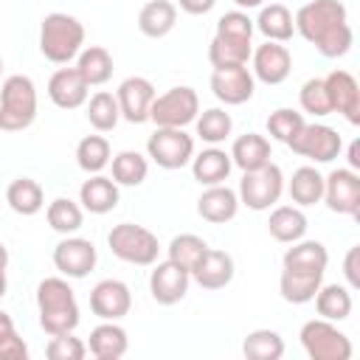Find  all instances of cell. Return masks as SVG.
Here are the masks:
<instances>
[{"label":"cell","instance_id":"cell-1","mask_svg":"<svg viewBox=\"0 0 360 360\" xmlns=\"http://www.w3.org/2000/svg\"><path fill=\"white\" fill-rule=\"evenodd\" d=\"M295 31L315 45V51L326 59L346 56L354 34L349 25V11L340 0H309L295 11Z\"/></svg>","mask_w":360,"mask_h":360},{"label":"cell","instance_id":"cell-2","mask_svg":"<svg viewBox=\"0 0 360 360\" xmlns=\"http://www.w3.org/2000/svg\"><path fill=\"white\" fill-rule=\"evenodd\" d=\"M37 312L45 335H65L79 326V304L65 276H48L39 281Z\"/></svg>","mask_w":360,"mask_h":360},{"label":"cell","instance_id":"cell-3","mask_svg":"<svg viewBox=\"0 0 360 360\" xmlns=\"http://www.w3.org/2000/svg\"><path fill=\"white\" fill-rule=\"evenodd\" d=\"M84 45V25L65 11H51L39 25V51L53 65H68Z\"/></svg>","mask_w":360,"mask_h":360},{"label":"cell","instance_id":"cell-4","mask_svg":"<svg viewBox=\"0 0 360 360\" xmlns=\"http://www.w3.org/2000/svg\"><path fill=\"white\" fill-rule=\"evenodd\" d=\"M37 118V84L31 76L14 73L0 84V129L22 132Z\"/></svg>","mask_w":360,"mask_h":360},{"label":"cell","instance_id":"cell-5","mask_svg":"<svg viewBox=\"0 0 360 360\" xmlns=\"http://www.w3.org/2000/svg\"><path fill=\"white\" fill-rule=\"evenodd\" d=\"M107 245L115 259H121L127 264H138V267H152L160 253L158 236L149 228L135 225V222L112 225V231L107 233Z\"/></svg>","mask_w":360,"mask_h":360},{"label":"cell","instance_id":"cell-6","mask_svg":"<svg viewBox=\"0 0 360 360\" xmlns=\"http://www.w3.org/2000/svg\"><path fill=\"white\" fill-rule=\"evenodd\" d=\"M236 194H239V205H248L250 211H270L284 194V172H281V166H276L270 160L262 169L242 172Z\"/></svg>","mask_w":360,"mask_h":360},{"label":"cell","instance_id":"cell-7","mask_svg":"<svg viewBox=\"0 0 360 360\" xmlns=\"http://www.w3.org/2000/svg\"><path fill=\"white\" fill-rule=\"evenodd\" d=\"M298 338L309 360H349L352 357V340L335 326V321L312 318L301 326Z\"/></svg>","mask_w":360,"mask_h":360},{"label":"cell","instance_id":"cell-8","mask_svg":"<svg viewBox=\"0 0 360 360\" xmlns=\"http://www.w3.org/2000/svg\"><path fill=\"white\" fill-rule=\"evenodd\" d=\"M197 112H200L197 90L188 84H180V87H169L166 93L155 96V101L149 107V121H155V127L186 129L188 124H194Z\"/></svg>","mask_w":360,"mask_h":360},{"label":"cell","instance_id":"cell-9","mask_svg":"<svg viewBox=\"0 0 360 360\" xmlns=\"http://www.w3.org/2000/svg\"><path fill=\"white\" fill-rule=\"evenodd\" d=\"M146 155L160 169H169V172L183 169L194 158V138L177 127H158L146 141Z\"/></svg>","mask_w":360,"mask_h":360},{"label":"cell","instance_id":"cell-10","mask_svg":"<svg viewBox=\"0 0 360 360\" xmlns=\"http://www.w3.org/2000/svg\"><path fill=\"white\" fill-rule=\"evenodd\" d=\"M287 146L295 155L309 158L315 163H332L340 155V149H343V138L329 124H304L298 129V135Z\"/></svg>","mask_w":360,"mask_h":360},{"label":"cell","instance_id":"cell-11","mask_svg":"<svg viewBox=\"0 0 360 360\" xmlns=\"http://www.w3.org/2000/svg\"><path fill=\"white\" fill-rule=\"evenodd\" d=\"M323 202L329 211L360 219V174L354 169H335L323 177Z\"/></svg>","mask_w":360,"mask_h":360},{"label":"cell","instance_id":"cell-12","mask_svg":"<svg viewBox=\"0 0 360 360\" xmlns=\"http://www.w3.org/2000/svg\"><path fill=\"white\" fill-rule=\"evenodd\" d=\"M98 262L96 245L84 236H65L62 242H56L53 248V267L65 276V278H84L93 273Z\"/></svg>","mask_w":360,"mask_h":360},{"label":"cell","instance_id":"cell-13","mask_svg":"<svg viewBox=\"0 0 360 360\" xmlns=\"http://www.w3.org/2000/svg\"><path fill=\"white\" fill-rule=\"evenodd\" d=\"M256 79L248 65H231V68H214L211 73V93L225 107H239L253 98Z\"/></svg>","mask_w":360,"mask_h":360},{"label":"cell","instance_id":"cell-14","mask_svg":"<svg viewBox=\"0 0 360 360\" xmlns=\"http://www.w3.org/2000/svg\"><path fill=\"white\" fill-rule=\"evenodd\" d=\"M188 284H191V273L180 264H174L172 259L166 262H155L152 264V273H149V292L158 304L163 307H172L177 301L186 298L188 292Z\"/></svg>","mask_w":360,"mask_h":360},{"label":"cell","instance_id":"cell-15","mask_svg":"<svg viewBox=\"0 0 360 360\" xmlns=\"http://www.w3.org/2000/svg\"><path fill=\"white\" fill-rule=\"evenodd\" d=\"M250 73L262 84H281L292 73V53L284 42H264L250 53Z\"/></svg>","mask_w":360,"mask_h":360},{"label":"cell","instance_id":"cell-16","mask_svg":"<svg viewBox=\"0 0 360 360\" xmlns=\"http://www.w3.org/2000/svg\"><path fill=\"white\" fill-rule=\"evenodd\" d=\"M155 96H158V90L146 76H127L115 90L121 118L129 121V124L149 121V107H152Z\"/></svg>","mask_w":360,"mask_h":360},{"label":"cell","instance_id":"cell-17","mask_svg":"<svg viewBox=\"0 0 360 360\" xmlns=\"http://www.w3.org/2000/svg\"><path fill=\"white\" fill-rule=\"evenodd\" d=\"M323 82H326L332 112H340L352 127H357L360 124V84H357V79L349 70L335 68L329 76H323Z\"/></svg>","mask_w":360,"mask_h":360},{"label":"cell","instance_id":"cell-18","mask_svg":"<svg viewBox=\"0 0 360 360\" xmlns=\"http://www.w3.org/2000/svg\"><path fill=\"white\" fill-rule=\"evenodd\" d=\"M90 309L101 321H121L132 309V292L118 278H104L90 290Z\"/></svg>","mask_w":360,"mask_h":360},{"label":"cell","instance_id":"cell-19","mask_svg":"<svg viewBox=\"0 0 360 360\" xmlns=\"http://www.w3.org/2000/svg\"><path fill=\"white\" fill-rule=\"evenodd\" d=\"M233 273H236V264L231 253L205 248V253L191 267V281H197L202 290H222L233 281Z\"/></svg>","mask_w":360,"mask_h":360},{"label":"cell","instance_id":"cell-20","mask_svg":"<svg viewBox=\"0 0 360 360\" xmlns=\"http://www.w3.org/2000/svg\"><path fill=\"white\" fill-rule=\"evenodd\" d=\"M197 214L205 222H211V225L231 222L239 214V194H236V188H231L225 183L205 186V191L197 200Z\"/></svg>","mask_w":360,"mask_h":360},{"label":"cell","instance_id":"cell-21","mask_svg":"<svg viewBox=\"0 0 360 360\" xmlns=\"http://www.w3.org/2000/svg\"><path fill=\"white\" fill-rule=\"evenodd\" d=\"M87 90H90V84L82 79V73L76 68H59L48 79V98L59 110H76V107H82L87 101Z\"/></svg>","mask_w":360,"mask_h":360},{"label":"cell","instance_id":"cell-22","mask_svg":"<svg viewBox=\"0 0 360 360\" xmlns=\"http://www.w3.org/2000/svg\"><path fill=\"white\" fill-rule=\"evenodd\" d=\"M118 183L104 174H90L79 188V202L90 214H110L118 205Z\"/></svg>","mask_w":360,"mask_h":360},{"label":"cell","instance_id":"cell-23","mask_svg":"<svg viewBox=\"0 0 360 360\" xmlns=\"http://www.w3.org/2000/svg\"><path fill=\"white\" fill-rule=\"evenodd\" d=\"M233 169V160H231V152L219 149V146H208L202 152H197L191 158V174L200 186H217V183H225L228 174Z\"/></svg>","mask_w":360,"mask_h":360},{"label":"cell","instance_id":"cell-24","mask_svg":"<svg viewBox=\"0 0 360 360\" xmlns=\"http://www.w3.org/2000/svg\"><path fill=\"white\" fill-rule=\"evenodd\" d=\"M281 264H284V270H298V273H326L329 250L323 242L298 239V242H292V248H287Z\"/></svg>","mask_w":360,"mask_h":360},{"label":"cell","instance_id":"cell-25","mask_svg":"<svg viewBox=\"0 0 360 360\" xmlns=\"http://www.w3.org/2000/svg\"><path fill=\"white\" fill-rule=\"evenodd\" d=\"M129 349V338H127V329L115 321H104L98 323L93 332H90V340H87V352L98 360H118L124 357Z\"/></svg>","mask_w":360,"mask_h":360},{"label":"cell","instance_id":"cell-26","mask_svg":"<svg viewBox=\"0 0 360 360\" xmlns=\"http://www.w3.org/2000/svg\"><path fill=\"white\" fill-rule=\"evenodd\" d=\"M177 25V6L172 0H149L138 11V28L149 39H163Z\"/></svg>","mask_w":360,"mask_h":360},{"label":"cell","instance_id":"cell-27","mask_svg":"<svg viewBox=\"0 0 360 360\" xmlns=\"http://www.w3.org/2000/svg\"><path fill=\"white\" fill-rule=\"evenodd\" d=\"M273 158V149H270V141L259 132H245L233 141L231 146V160L233 166H239L242 172H253V169H262L264 163H270Z\"/></svg>","mask_w":360,"mask_h":360},{"label":"cell","instance_id":"cell-28","mask_svg":"<svg viewBox=\"0 0 360 360\" xmlns=\"http://www.w3.org/2000/svg\"><path fill=\"white\" fill-rule=\"evenodd\" d=\"M284 188L290 194V200L298 205V208H307V205H315L323 200V174L315 169V166H298L292 172L290 180H284Z\"/></svg>","mask_w":360,"mask_h":360},{"label":"cell","instance_id":"cell-29","mask_svg":"<svg viewBox=\"0 0 360 360\" xmlns=\"http://www.w3.org/2000/svg\"><path fill=\"white\" fill-rule=\"evenodd\" d=\"M267 231L276 242L292 245L307 233V214L298 205H276L267 219Z\"/></svg>","mask_w":360,"mask_h":360},{"label":"cell","instance_id":"cell-30","mask_svg":"<svg viewBox=\"0 0 360 360\" xmlns=\"http://www.w3.org/2000/svg\"><path fill=\"white\" fill-rule=\"evenodd\" d=\"M6 202L20 217H34L45 208V191L34 177H17L6 188Z\"/></svg>","mask_w":360,"mask_h":360},{"label":"cell","instance_id":"cell-31","mask_svg":"<svg viewBox=\"0 0 360 360\" xmlns=\"http://www.w3.org/2000/svg\"><path fill=\"white\" fill-rule=\"evenodd\" d=\"M253 25L270 39V42H287L295 34V20L292 11L284 3H270V6H259V17L253 20Z\"/></svg>","mask_w":360,"mask_h":360},{"label":"cell","instance_id":"cell-32","mask_svg":"<svg viewBox=\"0 0 360 360\" xmlns=\"http://www.w3.org/2000/svg\"><path fill=\"white\" fill-rule=\"evenodd\" d=\"M76 70L82 73V79L90 87L107 84L110 76H112V53L107 48H101V45H87L76 56Z\"/></svg>","mask_w":360,"mask_h":360},{"label":"cell","instance_id":"cell-33","mask_svg":"<svg viewBox=\"0 0 360 360\" xmlns=\"http://www.w3.org/2000/svg\"><path fill=\"white\" fill-rule=\"evenodd\" d=\"M321 284H323V273L281 270V276H278V292L287 304H309Z\"/></svg>","mask_w":360,"mask_h":360},{"label":"cell","instance_id":"cell-34","mask_svg":"<svg viewBox=\"0 0 360 360\" xmlns=\"http://www.w3.org/2000/svg\"><path fill=\"white\" fill-rule=\"evenodd\" d=\"M312 301H315L318 318H326V321H346L354 307L352 290L343 284H321Z\"/></svg>","mask_w":360,"mask_h":360},{"label":"cell","instance_id":"cell-35","mask_svg":"<svg viewBox=\"0 0 360 360\" xmlns=\"http://www.w3.org/2000/svg\"><path fill=\"white\" fill-rule=\"evenodd\" d=\"M112 160L110 141L104 135H84L76 146V163L87 174H101Z\"/></svg>","mask_w":360,"mask_h":360},{"label":"cell","instance_id":"cell-36","mask_svg":"<svg viewBox=\"0 0 360 360\" xmlns=\"http://www.w3.org/2000/svg\"><path fill=\"white\" fill-rule=\"evenodd\" d=\"M194 127H197V138H200V141L217 146V143H222V141L231 138V132H233V118H231V112H225L222 107H208V110L197 112Z\"/></svg>","mask_w":360,"mask_h":360},{"label":"cell","instance_id":"cell-37","mask_svg":"<svg viewBox=\"0 0 360 360\" xmlns=\"http://www.w3.org/2000/svg\"><path fill=\"white\" fill-rule=\"evenodd\" d=\"M87 104V121L96 132H112L121 121V110H118V98L115 93H107V90H98L90 96Z\"/></svg>","mask_w":360,"mask_h":360},{"label":"cell","instance_id":"cell-38","mask_svg":"<svg viewBox=\"0 0 360 360\" xmlns=\"http://www.w3.org/2000/svg\"><path fill=\"white\" fill-rule=\"evenodd\" d=\"M45 219H48V225H51L56 233L70 236V233H76V231L82 228V222H84V208H82L79 202H73L70 197H56L53 202H48Z\"/></svg>","mask_w":360,"mask_h":360},{"label":"cell","instance_id":"cell-39","mask_svg":"<svg viewBox=\"0 0 360 360\" xmlns=\"http://www.w3.org/2000/svg\"><path fill=\"white\" fill-rule=\"evenodd\" d=\"M242 354L248 360H278L284 357V338L276 329H253L242 340Z\"/></svg>","mask_w":360,"mask_h":360},{"label":"cell","instance_id":"cell-40","mask_svg":"<svg viewBox=\"0 0 360 360\" xmlns=\"http://www.w3.org/2000/svg\"><path fill=\"white\" fill-rule=\"evenodd\" d=\"M112 180L118 186H141L149 174V160L138 149H124L112 155Z\"/></svg>","mask_w":360,"mask_h":360},{"label":"cell","instance_id":"cell-41","mask_svg":"<svg viewBox=\"0 0 360 360\" xmlns=\"http://www.w3.org/2000/svg\"><path fill=\"white\" fill-rule=\"evenodd\" d=\"M253 53V42H233V39H222L214 34L211 45H208V62L214 68H231V65H248Z\"/></svg>","mask_w":360,"mask_h":360},{"label":"cell","instance_id":"cell-42","mask_svg":"<svg viewBox=\"0 0 360 360\" xmlns=\"http://www.w3.org/2000/svg\"><path fill=\"white\" fill-rule=\"evenodd\" d=\"M205 239L202 236H197V233H177L172 242H169V248H166V259H172L174 264H180V267H186L188 273H191V267L197 264V259L205 253Z\"/></svg>","mask_w":360,"mask_h":360},{"label":"cell","instance_id":"cell-43","mask_svg":"<svg viewBox=\"0 0 360 360\" xmlns=\"http://www.w3.org/2000/svg\"><path fill=\"white\" fill-rule=\"evenodd\" d=\"M298 104L304 112L315 115V118H323L332 112V104H329V93H326V82L321 76L315 79H307L298 90Z\"/></svg>","mask_w":360,"mask_h":360},{"label":"cell","instance_id":"cell-44","mask_svg":"<svg viewBox=\"0 0 360 360\" xmlns=\"http://www.w3.org/2000/svg\"><path fill=\"white\" fill-rule=\"evenodd\" d=\"M304 124H307L304 115L292 107H278L267 115V132H270L273 141H281V143H290Z\"/></svg>","mask_w":360,"mask_h":360},{"label":"cell","instance_id":"cell-45","mask_svg":"<svg viewBox=\"0 0 360 360\" xmlns=\"http://www.w3.org/2000/svg\"><path fill=\"white\" fill-rule=\"evenodd\" d=\"M253 20L248 17V11L242 8H233V11H225L219 20H217V37L222 39H233V42H250L253 39Z\"/></svg>","mask_w":360,"mask_h":360},{"label":"cell","instance_id":"cell-46","mask_svg":"<svg viewBox=\"0 0 360 360\" xmlns=\"http://www.w3.org/2000/svg\"><path fill=\"white\" fill-rule=\"evenodd\" d=\"M45 354L51 360H82L87 354V343L82 338H73V332L51 335V343L45 346Z\"/></svg>","mask_w":360,"mask_h":360},{"label":"cell","instance_id":"cell-47","mask_svg":"<svg viewBox=\"0 0 360 360\" xmlns=\"http://www.w3.org/2000/svg\"><path fill=\"white\" fill-rule=\"evenodd\" d=\"M25 357H28V346L17 335V329L0 335V360H25Z\"/></svg>","mask_w":360,"mask_h":360},{"label":"cell","instance_id":"cell-48","mask_svg":"<svg viewBox=\"0 0 360 360\" xmlns=\"http://www.w3.org/2000/svg\"><path fill=\"white\" fill-rule=\"evenodd\" d=\"M343 276H346V284L349 290H357L360 287V245H352L346 259H343Z\"/></svg>","mask_w":360,"mask_h":360},{"label":"cell","instance_id":"cell-49","mask_svg":"<svg viewBox=\"0 0 360 360\" xmlns=\"http://www.w3.org/2000/svg\"><path fill=\"white\" fill-rule=\"evenodd\" d=\"M180 3V8L186 11V14H191V17H202V14H208L214 6H217V0H177Z\"/></svg>","mask_w":360,"mask_h":360},{"label":"cell","instance_id":"cell-50","mask_svg":"<svg viewBox=\"0 0 360 360\" xmlns=\"http://www.w3.org/2000/svg\"><path fill=\"white\" fill-rule=\"evenodd\" d=\"M346 158H349V169H360V141H352L349 143V152H346Z\"/></svg>","mask_w":360,"mask_h":360},{"label":"cell","instance_id":"cell-51","mask_svg":"<svg viewBox=\"0 0 360 360\" xmlns=\"http://www.w3.org/2000/svg\"><path fill=\"white\" fill-rule=\"evenodd\" d=\"M11 329H14V321H11V315L0 309V335H6V332H11Z\"/></svg>","mask_w":360,"mask_h":360},{"label":"cell","instance_id":"cell-52","mask_svg":"<svg viewBox=\"0 0 360 360\" xmlns=\"http://www.w3.org/2000/svg\"><path fill=\"white\" fill-rule=\"evenodd\" d=\"M239 8H259V6H264V0H233Z\"/></svg>","mask_w":360,"mask_h":360},{"label":"cell","instance_id":"cell-53","mask_svg":"<svg viewBox=\"0 0 360 360\" xmlns=\"http://www.w3.org/2000/svg\"><path fill=\"white\" fill-rule=\"evenodd\" d=\"M6 290H8V278H6V267H0V298L6 295Z\"/></svg>","mask_w":360,"mask_h":360},{"label":"cell","instance_id":"cell-54","mask_svg":"<svg viewBox=\"0 0 360 360\" xmlns=\"http://www.w3.org/2000/svg\"><path fill=\"white\" fill-rule=\"evenodd\" d=\"M0 267H8V250L3 242H0Z\"/></svg>","mask_w":360,"mask_h":360},{"label":"cell","instance_id":"cell-55","mask_svg":"<svg viewBox=\"0 0 360 360\" xmlns=\"http://www.w3.org/2000/svg\"><path fill=\"white\" fill-rule=\"evenodd\" d=\"M0 73H3V59H0Z\"/></svg>","mask_w":360,"mask_h":360}]
</instances>
